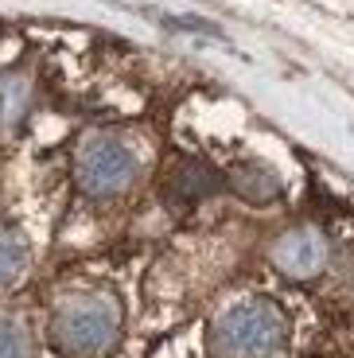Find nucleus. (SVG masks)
<instances>
[{
  "instance_id": "10",
  "label": "nucleus",
  "mask_w": 354,
  "mask_h": 358,
  "mask_svg": "<svg viewBox=\"0 0 354 358\" xmlns=\"http://www.w3.org/2000/svg\"><path fill=\"white\" fill-rule=\"evenodd\" d=\"M346 273H351V280H354V257H351V265H346Z\"/></svg>"
},
{
  "instance_id": "9",
  "label": "nucleus",
  "mask_w": 354,
  "mask_h": 358,
  "mask_svg": "<svg viewBox=\"0 0 354 358\" xmlns=\"http://www.w3.org/2000/svg\"><path fill=\"white\" fill-rule=\"evenodd\" d=\"M0 358H36V339L20 320H0Z\"/></svg>"
},
{
  "instance_id": "7",
  "label": "nucleus",
  "mask_w": 354,
  "mask_h": 358,
  "mask_svg": "<svg viewBox=\"0 0 354 358\" xmlns=\"http://www.w3.org/2000/svg\"><path fill=\"white\" fill-rule=\"evenodd\" d=\"M27 106H31V82L24 74H0V129L20 125Z\"/></svg>"
},
{
  "instance_id": "2",
  "label": "nucleus",
  "mask_w": 354,
  "mask_h": 358,
  "mask_svg": "<svg viewBox=\"0 0 354 358\" xmlns=\"http://www.w3.org/2000/svg\"><path fill=\"white\" fill-rule=\"evenodd\" d=\"M121 335V304L113 292H86L62 300L51 315V347L62 358H98Z\"/></svg>"
},
{
  "instance_id": "3",
  "label": "nucleus",
  "mask_w": 354,
  "mask_h": 358,
  "mask_svg": "<svg viewBox=\"0 0 354 358\" xmlns=\"http://www.w3.org/2000/svg\"><path fill=\"white\" fill-rule=\"evenodd\" d=\"M74 179L90 199H117L133 187L136 179V156L113 136H90L78 148Z\"/></svg>"
},
{
  "instance_id": "6",
  "label": "nucleus",
  "mask_w": 354,
  "mask_h": 358,
  "mask_svg": "<svg viewBox=\"0 0 354 358\" xmlns=\"http://www.w3.org/2000/svg\"><path fill=\"white\" fill-rule=\"evenodd\" d=\"M230 187L249 203H273L281 195V179L265 168V164H238L230 171Z\"/></svg>"
},
{
  "instance_id": "8",
  "label": "nucleus",
  "mask_w": 354,
  "mask_h": 358,
  "mask_svg": "<svg viewBox=\"0 0 354 358\" xmlns=\"http://www.w3.org/2000/svg\"><path fill=\"white\" fill-rule=\"evenodd\" d=\"M24 273H27V242L16 230L0 226V292L12 288Z\"/></svg>"
},
{
  "instance_id": "4",
  "label": "nucleus",
  "mask_w": 354,
  "mask_h": 358,
  "mask_svg": "<svg viewBox=\"0 0 354 358\" xmlns=\"http://www.w3.org/2000/svg\"><path fill=\"white\" fill-rule=\"evenodd\" d=\"M327 257H331V245L316 226H296V230L281 234L273 245V265L292 280L319 277L327 268Z\"/></svg>"
},
{
  "instance_id": "5",
  "label": "nucleus",
  "mask_w": 354,
  "mask_h": 358,
  "mask_svg": "<svg viewBox=\"0 0 354 358\" xmlns=\"http://www.w3.org/2000/svg\"><path fill=\"white\" fill-rule=\"evenodd\" d=\"M222 183H226V179H222L211 164L183 160L176 171H171V179H168V199H171V203H179V206H187V203H199V199L214 195Z\"/></svg>"
},
{
  "instance_id": "1",
  "label": "nucleus",
  "mask_w": 354,
  "mask_h": 358,
  "mask_svg": "<svg viewBox=\"0 0 354 358\" xmlns=\"http://www.w3.org/2000/svg\"><path fill=\"white\" fill-rule=\"evenodd\" d=\"M284 343H288V320L265 296L241 300L230 312H222L206 335L211 358H276Z\"/></svg>"
}]
</instances>
